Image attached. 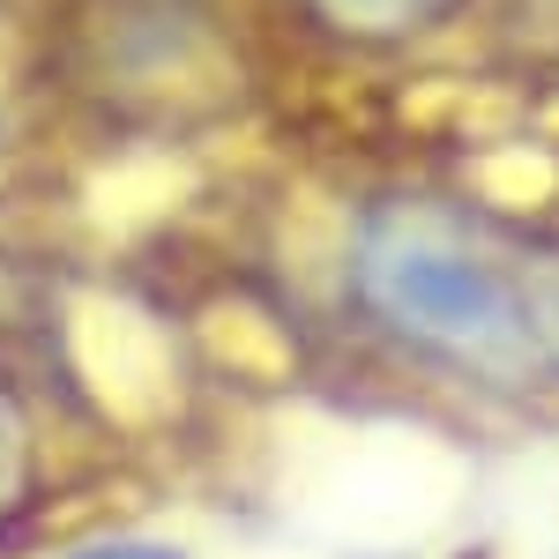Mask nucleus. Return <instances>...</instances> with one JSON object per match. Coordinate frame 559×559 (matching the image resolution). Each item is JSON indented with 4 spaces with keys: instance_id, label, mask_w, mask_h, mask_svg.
Instances as JSON below:
<instances>
[{
    "instance_id": "obj_2",
    "label": "nucleus",
    "mask_w": 559,
    "mask_h": 559,
    "mask_svg": "<svg viewBox=\"0 0 559 559\" xmlns=\"http://www.w3.org/2000/svg\"><path fill=\"white\" fill-rule=\"evenodd\" d=\"M112 75H120V97H165L173 83H210V68L224 60V38H216L210 8L194 0H120L105 23H97V45H90Z\"/></svg>"
},
{
    "instance_id": "obj_6",
    "label": "nucleus",
    "mask_w": 559,
    "mask_h": 559,
    "mask_svg": "<svg viewBox=\"0 0 559 559\" xmlns=\"http://www.w3.org/2000/svg\"><path fill=\"white\" fill-rule=\"evenodd\" d=\"M75 559H179V552H165V545H90Z\"/></svg>"
},
{
    "instance_id": "obj_3",
    "label": "nucleus",
    "mask_w": 559,
    "mask_h": 559,
    "mask_svg": "<svg viewBox=\"0 0 559 559\" xmlns=\"http://www.w3.org/2000/svg\"><path fill=\"white\" fill-rule=\"evenodd\" d=\"M321 38L358 45V52H403V45L440 38L471 0H292Z\"/></svg>"
},
{
    "instance_id": "obj_4",
    "label": "nucleus",
    "mask_w": 559,
    "mask_h": 559,
    "mask_svg": "<svg viewBox=\"0 0 559 559\" xmlns=\"http://www.w3.org/2000/svg\"><path fill=\"white\" fill-rule=\"evenodd\" d=\"M537 284V329H545V350L559 358V254L545 261V276H530Z\"/></svg>"
},
{
    "instance_id": "obj_5",
    "label": "nucleus",
    "mask_w": 559,
    "mask_h": 559,
    "mask_svg": "<svg viewBox=\"0 0 559 559\" xmlns=\"http://www.w3.org/2000/svg\"><path fill=\"white\" fill-rule=\"evenodd\" d=\"M15 418H8V395H0V500H8V485H15Z\"/></svg>"
},
{
    "instance_id": "obj_1",
    "label": "nucleus",
    "mask_w": 559,
    "mask_h": 559,
    "mask_svg": "<svg viewBox=\"0 0 559 559\" xmlns=\"http://www.w3.org/2000/svg\"><path fill=\"white\" fill-rule=\"evenodd\" d=\"M350 292L395 344L426 350L455 373L515 381L545 358L537 284L477 216L426 194H395L366 210L350 239Z\"/></svg>"
}]
</instances>
